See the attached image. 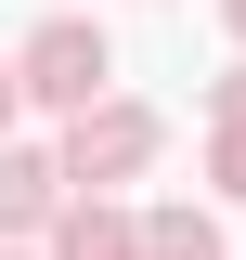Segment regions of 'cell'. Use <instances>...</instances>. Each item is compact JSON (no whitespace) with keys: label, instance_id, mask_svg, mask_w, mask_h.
Here are the masks:
<instances>
[{"label":"cell","instance_id":"52a82bcc","mask_svg":"<svg viewBox=\"0 0 246 260\" xmlns=\"http://www.w3.org/2000/svg\"><path fill=\"white\" fill-rule=\"evenodd\" d=\"M0 117H13V65H0Z\"/></svg>","mask_w":246,"mask_h":260},{"label":"cell","instance_id":"277c9868","mask_svg":"<svg viewBox=\"0 0 246 260\" xmlns=\"http://www.w3.org/2000/svg\"><path fill=\"white\" fill-rule=\"evenodd\" d=\"M39 208H52V169L39 156H0V221H39Z\"/></svg>","mask_w":246,"mask_h":260},{"label":"cell","instance_id":"ba28073f","mask_svg":"<svg viewBox=\"0 0 246 260\" xmlns=\"http://www.w3.org/2000/svg\"><path fill=\"white\" fill-rule=\"evenodd\" d=\"M233 39H246V0H233Z\"/></svg>","mask_w":246,"mask_h":260},{"label":"cell","instance_id":"8992f818","mask_svg":"<svg viewBox=\"0 0 246 260\" xmlns=\"http://www.w3.org/2000/svg\"><path fill=\"white\" fill-rule=\"evenodd\" d=\"M220 182H233V195H246V130H233V143H220Z\"/></svg>","mask_w":246,"mask_h":260},{"label":"cell","instance_id":"3957f363","mask_svg":"<svg viewBox=\"0 0 246 260\" xmlns=\"http://www.w3.org/2000/svg\"><path fill=\"white\" fill-rule=\"evenodd\" d=\"M130 260H220V234L194 221V208H169L155 234H130Z\"/></svg>","mask_w":246,"mask_h":260},{"label":"cell","instance_id":"7a4b0ae2","mask_svg":"<svg viewBox=\"0 0 246 260\" xmlns=\"http://www.w3.org/2000/svg\"><path fill=\"white\" fill-rule=\"evenodd\" d=\"M155 156V117H130V104H104V117H78V143H65V182H117V169Z\"/></svg>","mask_w":246,"mask_h":260},{"label":"cell","instance_id":"6da1fadb","mask_svg":"<svg viewBox=\"0 0 246 260\" xmlns=\"http://www.w3.org/2000/svg\"><path fill=\"white\" fill-rule=\"evenodd\" d=\"M104 26H39L26 39V65H13V91H39V104H78V117H91V91H104Z\"/></svg>","mask_w":246,"mask_h":260},{"label":"cell","instance_id":"5b68a950","mask_svg":"<svg viewBox=\"0 0 246 260\" xmlns=\"http://www.w3.org/2000/svg\"><path fill=\"white\" fill-rule=\"evenodd\" d=\"M65 260H130V221H104V208H78V221H65Z\"/></svg>","mask_w":246,"mask_h":260}]
</instances>
